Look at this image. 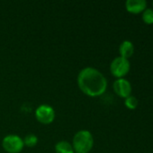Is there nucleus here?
Wrapping results in <instances>:
<instances>
[{
	"mask_svg": "<svg viewBox=\"0 0 153 153\" xmlns=\"http://www.w3.org/2000/svg\"><path fill=\"white\" fill-rule=\"evenodd\" d=\"M35 117L40 123L49 125L55 118V110L50 105L41 104L35 109Z\"/></svg>",
	"mask_w": 153,
	"mask_h": 153,
	"instance_id": "39448f33",
	"label": "nucleus"
},
{
	"mask_svg": "<svg viewBox=\"0 0 153 153\" xmlns=\"http://www.w3.org/2000/svg\"><path fill=\"white\" fill-rule=\"evenodd\" d=\"M125 8L132 13H139L147 8V2L145 0H127Z\"/></svg>",
	"mask_w": 153,
	"mask_h": 153,
	"instance_id": "0eeeda50",
	"label": "nucleus"
},
{
	"mask_svg": "<svg viewBox=\"0 0 153 153\" xmlns=\"http://www.w3.org/2000/svg\"><path fill=\"white\" fill-rule=\"evenodd\" d=\"M142 20L146 24H153V9L146 8L143 11Z\"/></svg>",
	"mask_w": 153,
	"mask_h": 153,
	"instance_id": "f8f14e48",
	"label": "nucleus"
},
{
	"mask_svg": "<svg viewBox=\"0 0 153 153\" xmlns=\"http://www.w3.org/2000/svg\"><path fill=\"white\" fill-rule=\"evenodd\" d=\"M2 147L8 153L21 152L24 147L23 139L17 134H8L2 141Z\"/></svg>",
	"mask_w": 153,
	"mask_h": 153,
	"instance_id": "20e7f679",
	"label": "nucleus"
},
{
	"mask_svg": "<svg viewBox=\"0 0 153 153\" xmlns=\"http://www.w3.org/2000/svg\"><path fill=\"white\" fill-rule=\"evenodd\" d=\"M119 53L120 56L126 59L131 57L134 53V46L133 42L130 40H124L119 47Z\"/></svg>",
	"mask_w": 153,
	"mask_h": 153,
	"instance_id": "6e6552de",
	"label": "nucleus"
},
{
	"mask_svg": "<svg viewBox=\"0 0 153 153\" xmlns=\"http://www.w3.org/2000/svg\"><path fill=\"white\" fill-rule=\"evenodd\" d=\"M131 68V64L129 59H126L122 56L115 57L110 64L111 74L116 78H123L125 76Z\"/></svg>",
	"mask_w": 153,
	"mask_h": 153,
	"instance_id": "7ed1b4c3",
	"label": "nucleus"
},
{
	"mask_svg": "<svg viewBox=\"0 0 153 153\" xmlns=\"http://www.w3.org/2000/svg\"><path fill=\"white\" fill-rule=\"evenodd\" d=\"M56 153H75L72 144L67 141H60L55 144Z\"/></svg>",
	"mask_w": 153,
	"mask_h": 153,
	"instance_id": "1a4fd4ad",
	"label": "nucleus"
},
{
	"mask_svg": "<svg viewBox=\"0 0 153 153\" xmlns=\"http://www.w3.org/2000/svg\"><path fill=\"white\" fill-rule=\"evenodd\" d=\"M71 144L75 153H88L94 146V137L89 131L80 130L75 134Z\"/></svg>",
	"mask_w": 153,
	"mask_h": 153,
	"instance_id": "f03ea898",
	"label": "nucleus"
},
{
	"mask_svg": "<svg viewBox=\"0 0 153 153\" xmlns=\"http://www.w3.org/2000/svg\"><path fill=\"white\" fill-rule=\"evenodd\" d=\"M152 5H153V3H152Z\"/></svg>",
	"mask_w": 153,
	"mask_h": 153,
	"instance_id": "ddd939ff",
	"label": "nucleus"
},
{
	"mask_svg": "<svg viewBox=\"0 0 153 153\" xmlns=\"http://www.w3.org/2000/svg\"><path fill=\"white\" fill-rule=\"evenodd\" d=\"M113 88H114L115 92L118 96H120L122 98H124V99L131 96V93H132V91H133L131 82L128 80L124 79V78L116 79L114 82Z\"/></svg>",
	"mask_w": 153,
	"mask_h": 153,
	"instance_id": "423d86ee",
	"label": "nucleus"
},
{
	"mask_svg": "<svg viewBox=\"0 0 153 153\" xmlns=\"http://www.w3.org/2000/svg\"><path fill=\"white\" fill-rule=\"evenodd\" d=\"M23 144L27 147H33L38 143V137L34 134H28L23 138Z\"/></svg>",
	"mask_w": 153,
	"mask_h": 153,
	"instance_id": "9d476101",
	"label": "nucleus"
},
{
	"mask_svg": "<svg viewBox=\"0 0 153 153\" xmlns=\"http://www.w3.org/2000/svg\"><path fill=\"white\" fill-rule=\"evenodd\" d=\"M78 88L89 97L103 95L107 88V80L96 68L87 66L79 71L77 78Z\"/></svg>",
	"mask_w": 153,
	"mask_h": 153,
	"instance_id": "f257e3e1",
	"label": "nucleus"
},
{
	"mask_svg": "<svg viewBox=\"0 0 153 153\" xmlns=\"http://www.w3.org/2000/svg\"><path fill=\"white\" fill-rule=\"evenodd\" d=\"M124 105L129 109H135L138 106V100L134 96H129L124 100Z\"/></svg>",
	"mask_w": 153,
	"mask_h": 153,
	"instance_id": "9b49d317",
	"label": "nucleus"
}]
</instances>
